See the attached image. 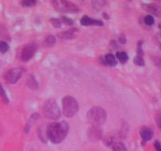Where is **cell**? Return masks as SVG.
<instances>
[{"label":"cell","mask_w":161,"mask_h":151,"mask_svg":"<svg viewBox=\"0 0 161 151\" xmlns=\"http://www.w3.org/2000/svg\"><path fill=\"white\" fill-rule=\"evenodd\" d=\"M88 139L90 141L96 142L102 139V132L97 125H93L92 127L89 128L87 132Z\"/></svg>","instance_id":"ba28073f"},{"label":"cell","mask_w":161,"mask_h":151,"mask_svg":"<svg viewBox=\"0 0 161 151\" xmlns=\"http://www.w3.org/2000/svg\"><path fill=\"white\" fill-rule=\"evenodd\" d=\"M43 113L46 117L51 120H57L61 116V110L54 99H49L43 105Z\"/></svg>","instance_id":"3957f363"},{"label":"cell","mask_w":161,"mask_h":151,"mask_svg":"<svg viewBox=\"0 0 161 151\" xmlns=\"http://www.w3.org/2000/svg\"><path fill=\"white\" fill-rule=\"evenodd\" d=\"M62 21H63V23L65 24L66 25H72V24H73V21H72V19L67 17L62 16Z\"/></svg>","instance_id":"4316f807"},{"label":"cell","mask_w":161,"mask_h":151,"mask_svg":"<svg viewBox=\"0 0 161 151\" xmlns=\"http://www.w3.org/2000/svg\"><path fill=\"white\" fill-rule=\"evenodd\" d=\"M104 3L105 2L104 1H95V2H93V6L95 9H101L104 5Z\"/></svg>","instance_id":"d4e9b609"},{"label":"cell","mask_w":161,"mask_h":151,"mask_svg":"<svg viewBox=\"0 0 161 151\" xmlns=\"http://www.w3.org/2000/svg\"><path fill=\"white\" fill-rule=\"evenodd\" d=\"M112 150H113V151H127L126 146L121 142L114 143L112 145Z\"/></svg>","instance_id":"e0dca14e"},{"label":"cell","mask_w":161,"mask_h":151,"mask_svg":"<svg viewBox=\"0 0 161 151\" xmlns=\"http://www.w3.org/2000/svg\"><path fill=\"white\" fill-rule=\"evenodd\" d=\"M88 121L94 125L102 124L106 120V112L101 107H94L87 113Z\"/></svg>","instance_id":"7a4b0ae2"},{"label":"cell","mask_w":161,"mask_h":151,"mask_svg":"<svg viewBox=\"0 0 161 151\" xmlns=\"http://www.w3.org/2000/svg\"><path fill=\"white\" fill-rule=\"evenodd\" d=\"M0 97H1L6 102H8V101H9V99H8L7 96H6V94L5 91H4V89H3L1 84H0Z\"/></svg>","instance_id":"484cf974"},{"label":"cell","mask_w":161,"mask_h":151,"mask_svg":"<svg viewBox=\"0 0 161 151\" xmlns=\"http://www.w3.org/2000/svg\"><path fill=\"white\" fill-rule=\"evenodd\" d=\"M69 132V124L64 121L54 122L47 127V139L53 143L57 144L62 142L66 137Z\"/></svg>","instance_id":"6da1fadb"},{"label":"cell","mask_w":161,"mask_h":151,"mask_svg":"<svg viewBox=\"0 0 161 151\" xmlns=\"http://www.w3.org/2000/svg\"><path fill=\"white\" fill-rule=\"evenodd\" d=\"M56 42V39L54 35H48L46 38V43L48 45V46H53L54 44H55Z\"/></svg>","instance_id":"d6986e66"},{"label":"cell","mask_w":161,"mask_h":151,"mask_svg":"<svg viewBox=\"0 0 161 151\" xmlns=\"http://www.w3.org/2000/svg\"><path fill=\"white\" fill-rule=\"evenodd\" d=\"M52 4L56 10L62 13H76L79 10V7L76 4L69 1L57 0V1H54Z\"/></svg>","instance_id":"5b68a950"},{"label":"cell","mask_w":161,"mask_h":151,"mask_svg":"<svg viewBox=\"0 0 161 151\" xmlns=\"http://www.w3.org/2000/svg\"><path fill=\"white\" fill-rule=\"evenodd\" d=\"M21 4L23 6L31 7L35 6V5L36 4V1H34V0H25V1H23V2H21Z\"/></svg>","instance_id":"44dd1931"},{"label":"cell","mask_w":161,"mask_h":151,"mask_svg":"<svg viewBox=\"0 0 161 151\" xmlns=\"http://www.w3.org/2000/svg\"><path fill=\"white\" fill-rule=\"evenodd\" d=\"M102 63H104V65L109 66H115L116 65V58L112 55V54H108L102 58Z\"/></svg>","instance_id":"4fadbf2b"},{"label":"cell","mask_w":161,"mask_h":151,"mask_svg":"<svg viewBox=\"0 0 161 151\" xmlns=\"http://www.w3.org/2000/svg\"><path fill=\"white\" fill-rule=\"evenodd\" d=\"M119 41L120 42L121 44H125L127 42V39H126V36L124 34H121L119 37Z\"/></svg>","instance_id":"83f0119b"},{"label":"cell","mask_w":161,"mask_h":151,"mask_svg":"<svg viewBox=\"0 0 161 151\" xmlns=\"http://www.w3.org/2000/svg\"><path fill=\"white\" fill-rule=\"evenodd\" d=\"M38 118H39L38 113H34L33 115H31V116L30 117V119H29V122H28V124H27L26 126H25V128H24V131H25V132H26V133H28V132L29 131V129L31 128V125L33 124L34 123L36 122Z\"/></svg>","instance_id":"9a60e30c"},{"label":"cell","mask_w":161,"mask_h":151,"mask_svg":"<svg viewBox=\"0 0 161 151\" xmlns=\"http://www.w3.org/2000/svg\"><path fill=\"white\" fill-rule=\"evenodd\" d=\"M24 73V68H15L10 69L7 73L5 74V80L8 83L13 84L17 82V80L21 77V75Z\"/></svg>","instance_id":"8992f818"},{"label":"cell","mask_w":161,"mask_h":151,"mask_svg":"<svg viewBox=\"0 0 161 151\" xmlns=\"http://www.w3.org/2000/svg\"><path fill=\"white\" fill-rule=\"evenodd\" d=\"M155 120H156V123L157 126H158V127L161 130V111H158L156 113Z\"/></svg>","instance_id":"7402d4cb"},{"label":"cell","mask_w":161,"mask_h":151,"mask_svg":"<svg viewBox=\"0 0 161 151\" xmlns=\"http://www.w3.org/2000/svg\"><path fill=\"white\" fill-rule=\"evenodd\" d=\"M144 21H145V23L147 25H149V26L152 25V24H154V22H155L153 17L151 16V15H148V16L145 17Z\"/></svg>","instance_id":"ffe728a7"},{"label":"cell","mask_w":161,"mask_h":151,"mask_svg":"<svg viewBox=\"0 0 161 151\" xmlns=\"http://www.w3.org/2000/svg\"><path fill=\"white\" fill-rule=\"evenodd\" d=\"M9 50V46L6 42L1 41L0 42V52L2 53H6Z\"/></svg>","instance_id":"cb8c5ba5"},{"label":"cell","mask_w":161,"mask_h":151,"mask_svg":"<svg viewBox=\"0 0 161 151\" xmlns=\"http://www.w3.org/2000/svg\"><path fill=\"white\" fill-rule=\"evenodd\" d=\"M156 151H161V143L159 141H156L154 143Z\"/></svg>","instance_id":"f1b7e54d"},{"label":"cell","mask_w":161,"mask_h":151,"mask_svg":"<svg viewBox=\"0 0 161 151\" xmlns=\"http://www.w3.org/2000/svg\"><path fill=\"white\" fill-rule=\"evenodd\" d=\"M37 47L34 43H28L23 47L21 54V60L24 61H28L34 56V54L36 52Z\"/></svg>","instance_id":"52a82bcc"},{"label":"cell","mask_w":161,"mask_h":151,"mask_svg":"<svg viewBox=\"0 0 161 151\" xmlns=\"http://www.w3.org/2000/svg\"><path fill=\"white\" fill-rule=\"evenodd\" d=\"M134 62H135V65L139 66H143L145 65V61L142 55H136L135 58H134Z\"/></svg>","instance_id":"ac0fdd59"},{"label":"cell","mask_w":161,"mask_h":151,"mask_svg":"<svg viewBox=\"0 0 161 151\" xmlns=\"http://www.w3.org/2000/svg\"><path fill=\"white\" fill-rule=\"evenodd\" d=\"M159 28H160V29H161V22L159 24Z\"/></svg>","instance_id":"4dcf8cb0"},{"label":"cell","mask_w":161,"mask_h":151,"mask_svg":"<svg viewBox=\"0 0 161 151\" xmlns=\"http://www.w3.org/2000/svg\"><path fill=\"white\" fill-rule=\"evenodd\" d=\"M160 37H161V35H160Z\"/></svg>","instance_id":"1f68e13d"},{"label":"cell","mask_w":161,"mask_h":151,"mask_svg":"<svg viewBox=\"0 0 161 151\" xmlns=\"http://www.w3.org/2000/svg\"><path fill=\"white\" fill-rule=\"evenodd\" d=\"M78 32L77 28H71L69 31H64L63 32L59 33L57 36L62 40H71L76 37V33Z\"/></svg>","instance_id":"8fae6325"},{"label":"cell","mask_w":161,"mask_h":151,"mask_svg":"<svg viewBox=\"0 0 161 151\" xmlns=\"http://www.w3.org/2000/svg\"><path fill=\"white\" fill-rule=\"evenodd\" d=\"M50 22L52 24V25L55 28H60L61 24H62V21H60L58 18H51Z\"/></svg>","instance_id":"603a6c76"},{"label":"cell","mask_w":161,"mask_h":151,"mask_svg":"<svg viewBox=\"0 0 161 151\" xmlns=\"http://www.w3.org/2000/svg\"><path fill=\"white\" fill-rule=\"evenodd\" d=\"M27 85L31 89L37 90L39 88L38 83H37L36 80L32 75H30L29 76V78H28V80H27Z\"/></svg>","instance_id":"5bb4252c"},{"label":"cell","mask_w":161,"mask_h":151,"mask_svg":"<svg viewBox=\"0 0 161 151\" xmlns=\"http://www.w3.org/2000/svg\"><path fill=\"white\" fill-rule=\"evenodd\" d=\"M142 8L145 11L149 12L150 14L156 15L157 17H161V6L156 3H148V4L142 5Z\"/></svg>","instance_id":"9c48e42d"},{"label":"cell","mask_w":161,"mask_h":151,"mask_svg":"<svg viewBox=\"0 0 161 151\" xmlns=\"http://www.w3.org/2000/svg\"><path fill=\"white\" fill-rule=\"evenodd\" d=\"M116 58H118V60L120 61L122 64L126 63L128 60V55L125 52H117L116 53Z\"/></svg>","instance_id":"2e32d148"},{"label":"cell","mask_w":161,"mask_h":151,"mask_svg":"<svg viewBox=\"0 0 161 151\" xmlns=\"http://www.w3.org/2000/svg\"><path fill=\"white\" fill-rule=\"evenodd\" d=\"M155 64L158 65V67L161 68V59L160 58H157L156 61H155Z\"/></svg>","instance_id":"f546056e"},{"label":"cell","mask_w":161,"mask_h":151,"mask_svg":"<svg viewBox=\"0 0 161 151\" xmlns=\"http://www.w3.org/2000/svg\"><path fill=\"white\" fill-rule=\"evenodd\" d=\"M140 134H141V136H142V139L145 142L149 141L152 138V136H153V132H152V131L149 127H142L141 131H140Z\"/></svg>","instance_id":"7c38bea8"},{"label":"cell","mask_w":161,"mask_h":151,"mask_svg":"<svg viewBox=\"0 0 161 151\" xmlns=\"http://www.w3.org/2000/svg\"><path fill=\"white\" fill-rule=\"evenodd\" d=\"M80 23L83 26H103V22L102 21L94 20L89 17L88 16H83L80 20Z\"/></svg>","instance_id":"30bf717a"},{"label":"cell","mask_w":161,"mask_h":151,"mask_svg":"<svg viewBox=\"0 0 161 151\" xmlns=\"http://www.w3.org/2000/svg\"><path fill=\"white\" fill-rule=\"evenodd\" d=\"M63 113L66 117H72L76 115L79 109L78 102L72 96H65L62 100Z\"/></svg>","instance_id":"277c9868"}]
</instances>
